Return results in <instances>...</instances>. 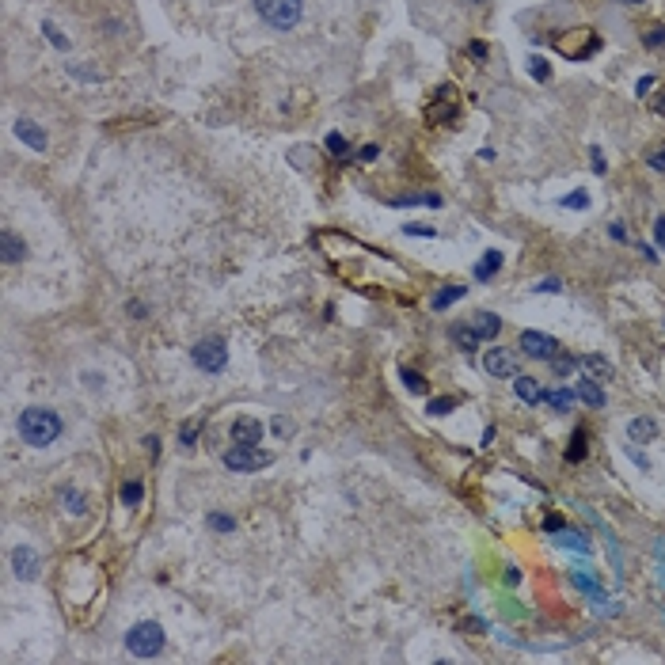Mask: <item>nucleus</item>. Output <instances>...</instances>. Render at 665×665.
<instances>
[{
  "label": "nucleus",
  "mask_w": 665,
  "mask_h": 665,
  "mask_svg": "<svg viewBox=\"0 0 665 665\" xmlns=\"http://www.w3.org/2000/svg\"><path fill=\"white\" fill-rule=\"evenodd\" d=\"M582 369L597 380V377H608V373H612V365H608L605 358H597V353H590V358H582Z\"/></svg>",
  "instance_id": "24"
},
{
  "label": "nucleus",
  "mask_w": 665,
  "mask_h": 665,
  "mask_svg": "<svg viewBox=\"0 0 665 665\" xmlns=\"http://www.w3.org/2000/svg\"><path fill=\"white\" fill-rule=\"evenodd\" d=\"M528 73H533L536 80H551V65L544 58H528Z\"/></svg>",
  "instance_id": "28"
},
{
  "label": "nucleus",
  "mask_w": 665,
  "mask_h": 665,
  "mask_svg": "<svg viewBox=\"0 0 665 665\" xmlns=\"http://www.w3.org/2000/svg\"><path fill=\"white\" fill-rule=\"evenodd\" d=\"M574 585H578V590H585V593H593V597H600V585L593 582V574H585V570H578V574H574Z\"/></svg>",
  "instance_id": "29"
},
{
  "label": "nucleus",
  "mask_w": 665,
  "mask_h": 665,
  "mask_svg": "<svg viewBox=\"0 0 665 665\" xmlns=\"http://www.w3.org/2000/svg\"><path fill=\"white\" fill-rule=\"evenodd\" d=\"M130 312L141 320V316H145V304H141V301H130Z\"/></svg>",
  "instance_id": "46"
},
{
  "label": "nucleus",
  "mask_w": 665,
  "mask_h": 665,
  "mask_svg": "<svg viewBox=\"0 0 665 665\" xmlns=\"http://www.w3.org/2000/svg\"><path fill=\"white\" fill-rule=\"evenodd\" d=\"M460 296H464V285H445V289H437V293H434L430 308H434V312H445V308H449L452 301H460Z\"/></svg>",
  "instance_id": "17"
},
{
  "label": "nucleus",
  "mask_w": 665,
  "mask_h": 665,
  "mask_svg": "<svg viewBox=\"0 0 665 665\" xmlns=\"http://www.w3.org/2000/svg\"><path fill=\"white\" fill-rule=\"evenodd\" d=\"M403 232H407V236H430V240L437 236L434 229H426V224H407V229H403Z\"/></svg>",
  "instance_id": "37"
},
{
  "label": "nucleus",
  "mask_w": 665,
  "mask_h": 665,
  "mask_svg": "<svg viewBox=\"0 0 665 665\" xmlns=\"http://www.w3.org/2000/svg\"><path fill=\"white\" fill-rule=\"evenodd\" d=\"M502 263H506V259H502V251H494V247H491V251H487L483 259L476 263V278H479V281H491L494 274L502 270Z\"/></svg>",
  "instance_id": "14"
},
{
  "label": "nucleus",
  "mask_w": 665,
  "mask_h": 665,
  "mask_svg": "<svg viewBox=\"0 0 665 665\" xmlns=\"http://www.w3.org/2000/svg\"><path fill=\"white\" fill-rule=\"evenodd\" d=\"M456 407V395H445V399H430V415H449Z\"/></svg>",
  "instance_id": "30"
},
{
  "label": "nucleus",
  "mask_w": 665,
  "mask_h": 665,
  "mask_svg": "<svg viewBox=\"0 0 665 665\" xmlns=\"http://www.w3.org/2000/svg\"><path fill=\"white\" fill-rule=\"evenodd\" d=\"M654 244L665 247V217H657V221H654Z\"/></svg>",
  "instance_id": "40"
},
{
  "label": "nucleus",
  "mask_w": 665,
  "mask_h": 665,
  "mask_svg": "<svg viewBox=\"0 0 665 665\" xmlns=\"http://www.w3.org/2000/svg\"><path fill=\"white\" fill-rule=\"evenodd\" d=\"M126 650H130L133 657H156L160 650H164V627H160L156 620L133 624L130 631H126Z\"/></svg>",
  "instance_id": "2"
},
{
  "label": "nucleus",
  "mask_w": 665,
  "mask_h": 665,
  "mask_svg": "<svg viewBox=\"0 0 665 665\" xmlns=\"http://www.w3.org/2000/svg\"><path fill=\"white\" fill-rule=\"evenodd\" d=\"M399 380H403V388H407V392L426 395V377H419L415 369H399Z\"/></svg>",
  "instance_id": "25"
},
{
  "label": "nucleus",
  "mask_w": 665,
  "mask_h": 665,
  "mask_svg": "<svg viewBox=\"0 0 665 665\" xmlns=\"http://www.w3.org/2000/svg\"><path fill=\"white\" fill-rule=\"evenodd\" d=\"M16 133H19V137H23L27 145L34 148V152H46V130H38V126H34V122H27V118H19V122H16Z\"/></svg>",
  "instance_id": "13"
},
{
  "label": "nucleus",
  "mask_w": 665,
  "mask_h": 665,
  "mask_svg": "<svg viewBox=\"0 0 665 665\" xmlns=\"http://www.w3.org/2000/svg\"><path fill=\"white\" fill-rule=\"evenodd\" d=\"M452 91H456V88H449V84H445V88H437V103H430V107H426V118H430V122H456V103H449V99H452Z\"/></svg>",
  "instance_id": "6"
},
{
  "label": "nucleus",
  "mask_w": 665,
  "mask_h": 665,
  "mask_svg": "<svg viewBox=\"0 0 665 665\" xmlns=\"http://www.w3.org/2000/svg\"><path fill=\"white\" fill-rule=\"evenodd\" d=\"M654 110H662V115H665V95H662V99H657V103H654Z\"/></svg>",
  "instance_id": "47"
},
{
  "label": "nucleus",
  "mask_w": 665,
  "mask_h": 665,
  "mask_svg": "<svg viewBox=\"0 0 665 665\" xmlns=\"http://www.w3.org/2000/svg\"><path fill=\"white\" fill-rule=\"evenodd\" d=\"M627 437H631V441H654V437H657V422L654 419H631V422H627Z\"/></svg>",
  "instance_id": "15"
},
{
  "label": "nucleus",
  "mask_w": 665,
  "mask_h": 665,
  "mask_svg": "<svg viewBox=\"0 0 665 665\" xmlns=\"http://www.w3.org/2000/svg\"><path fill=\"white\" fill-rule=\"evenodd\" d=\"M209 525H213L217 533H232V528H236V521H232L229 513H213V517H209Z\"/></svg>",
  "instance_id": "34"
},
{
  "label": "nucleus",
  "mask_w": 665,
  "mask_h": 665,
  "mask_svg": "<svg viewBox=\"0 0 665 665\" xmlns=\"http://www.w3.org/2000/svg\"><path fill=\"white\" fill-rule=\"evenodd\" d=\"M521 350H525L528 358H551V353L559 350V342L551 335H544V331H525V335H521Z\"/></svg>",
  "instance_id": "7"
},
{
  "label": "nucleus",
  "mask_w": 665,
  "mask_h": 665,
  "mask_svg": "<svg viewBox=\"0 0 665 665\" xmlns=\"http://www.w3.org/2000/svg\"><path fill=\"white\" fill-rule=\"evenodd\" d=\"M255 8L274 31H293L301 23V0H255Z\"/></svg>",
  "instance_id": "3"
},
{
  "label": "nucleus",
  "mask_w": 665,
  "mask_h": 665,
  "mask_svg": "<svg viewBox=\"0 0 665 665\" xmlns=\"http://www.w3.org/2000/svg\"><path fill=\"white\" fill-rule=\"evenodd\" d=\"M483 369L491 373V377H498V380L513 377V353L502 350V346H494V350L483 353Z\"/></svg>",
  "instance_id": "8"
},
{
  "label": "nucleus",
  "mask_w": 665,
  "mask_h": 665,
  "mask_svg": "<svg viewBox=\"0 0 665 665\" xmlns=\"http://www.w3.org/2000/svg\"><path fill=\"white\" fill-rule=\"evenodd\" d=\"M232 441H236V445H259V441H263V426H259L255 419L232 422Z\"/></svg>",
  "instance_id": "10"
},
{
  "label": "nucleus",
  "mask_w": 665,
  "mask_h": 665,
  "mask_svg": "<svg viewBox=\"0 0 665 665\" xmlns=\"http://www.w3.org/2000/svg\"><path fill=\"white\" fill-rule=\"evenodd\" d=\"M574 392H578V399H582L585 407H593V411H600V407H605V392H600V384L593 377H582L574 384Z\"/></svg>",
  "instance_id": "11"
},
{
  "label": "nucleus",
  "mask_w": 665,
  "mask_h": 665,
  "mask_svg": "<svg viewBox=\"0 0 665 665\" xmlns=\"http://www.w3.org/2000/svg\"><path fill=\"white\" fill-rule=\"evenodd\" d=\"M517 582H521V570H517V567H509V570H506V585H517Z\"/></svg>",
  "instance_id": "43"
},
{
  "label": "nucleus",
  "mask_w": 665,
  "mask_h": 665,
  "mask_svg": "<svg viewBox=\"0 0 665 665\" xmlns=\"http://www.w3.org/2000/svg\"><path fill=\"white\" fill-rule=\"evenodd\" d=\"M27 259V244L16 232H4V263H23Z\"/></svg>",
  "instance_id": "16"
},
{
  "label": "nucleus",
  "mask_w": 665,
  "mask_h": 665,
  "mask_svg": "<svg viewBox=\"0 0 665 665\" xmlns=\"http://www.w3.org/2000/svg\"><path fill=\"white\" fill-rule=\"evenodd\" d=\"M141 494H145V483H137V479H130V483L122 487V506L126 509H133L141 502Z\"/></svg>",
  "instance_id": "26"
},
{
  "label": "nucleus",
  "mask_w": 665,
  "mask_h": 665,
  "mask_svg": "<svg viewBox=\"0 0 665 665\" xmlns=\"http://www.w3.org/2000/svg\"><path fill=\"white\" fill-rule=\"evenodd\" d=\"M61 502H65L69 513H76V517H80V513H88V498H84L76 487H65V491H61Z\"/></svg>",
  "instance_id": "21"
},
{
  "label": "nucleus",
  "mask_w": 665,
  "mask_h": 665,
  "mask_svg": "<svg viewBox=\"0 0 665 665\" xmlns=\"http://www.w3.org/2000/svg\"><path fill=\"white\" fill-rule=\"evenodd\" d=\"M646 46L650 49L665 46V23H657V27H650V31H646Z\"/></svg>",
  "instance_id": "32"
},
{
  "label": "nucleus",
  "mask_w": 665,
  "mask_h": 665,
  "mask_svg": "<svg viewBox=\"0 0 665 665\" xmlns=\"http://www.w3.org/2000/svg\"><path fill=\"white\" fill-rule=\"evenodd\" d=\"M270 452L259 449V445H232L229 452H224V468L232 471H263L270 468Z\"/></svg>",
  "instance_id": "5"
},
{
  "label": "nucleus",
  "mask_w": 665,
  "mask_h": 665,
  "mask_svg": "<svg viewBox=\"0 0 665 665\" xmlns=\"http://www.w3.org/2000/svg\"><path fill=\"white\" fill-rule=\"evenodd\" d=\"M42 31H46V38L54 42V46H58V49H69V38H65V34H61L54 23H42Z\"/></svg>",
  "instance_id": "31"
},
{
  "label": "nucleus",
  "mask_w": 665,
  "mask_h": 665,
  "mask_svg": "<svg viewBox=\"0 0 665 665\" xmlns=\"http://www.w3.org/2000/svg\"><path fill=\"white\" fill-rule=\"evenodd\" d=\"M574 399H578L574 388H559V392H548V403L555 407V411H570V407H574Z\"/></svg>",
  "instance_id": "22"
},
{
  "label": "nucleus",
  "mask_w": 665,
  "mask_h": 665,
  "mask_svg": "<svg viewBox=\"0 0 665 665\" xmlns=\"http://www.w3.org/2000/svg\"><path fill=\"white\" fill-rule=\"evenodd\" d=\"M358 156H362L365 164H369V160H377V156H380V148H377V145H365L362 152H358Z\"/></svg>",
  "instance_id": "42"
},
{
  "label": "nucleus",
  "mask_w": 665,
  "mask_h": 665,
  "mask_svg": "<svg viewBox=\"0 0 665 665\" xmlns=\"http://www.w3.org/2000/svg\"><path fill=\"white\" fill-rule=\"evenodd\" d=\"M650 167H657V172H665V156H662V152H654V156H650Z\"/></svg>",
  "instance_id": "45"
},
{
  "label": "nucleus",
  "mask_w": 665,
  "mask_h": 665,
  "mask_svg": "<svg viewBox=\"0 0 665 665\" xmlns=\"http://www.w3.org/2000/svg\"><path fill=\"white\" fill-rule=\"evenodd\" d=\"M559 206H563V209H590V194H585V190L563 194V198H559Z\"/></svg>",
  "instance_id": "27"
},
{
  "label": "nucleus",
  "mask_w": 665,
  "mask_h": 665,
  "mask_svg": "<svg viewBox=\"0 0 665 665\" xmlns=\"http://www.w3.org/2000/svg\"><path fill=\"white\" fill-rule=\"evenodd\" d=\"M559 278H548V281H536V293H559Z\"/></svg>",
  "instance_id": "38"
},
{
  "label": "nucleus",
  "mask_w": 665,
  "mask_h": 665,
  "mask_svg": "<svg viewBox=\"0 0 665 665\" xmlns=\"http://www.w3.org/2000/svg\"><path fill=\"white\" fill-rule=\"evenodd\" d=\"M590 160H593V172L605 175V156H600V148H590Z\"/></svg>",
  "instance_id": "39"
},
{
  "label": "nucleus",
  "mask_w": 665,
  "mask_h": 665,
  "mask_svg": "<svg viewBox=\"0 0 665 665\" xmlns=\"http://www.w3.org/2000/svg\"><path fill=\"white\" fill-rule=\"evenodd\" d=\"M19 437L27 445H34V449H46L49 441L61 437V419L54 411H46V407H27L19 415Z\"/></svg>",
  "instance_id": "1"
},
{
  "label": "nucleus",
  "mask_w": 665,
  "mask_h": 665,
  "mask_svg": "<svg viewBox=\"0 0 665 665\" xmlns=\"http://www.w3.org/2000/svg\"><path fill=\"white\" fill-rule=\"evenodd\" d=\"M327 148H331V156H346V137L342 133H327Z\"/></svg>",
  "instance_id": "33"
},
{
  "label": "nucleus",
  "mask_w": 665,
  "mask_h": 665,
  "mask_svg": "<svg viewBox=\"0 0 665 665\" xmlns=\"http://www.w3.org/2000/svg\"><path fill=\"white\" fill-rule=\"evenodd\" d=\"M476 4H479V0H476Z\"/></svg>",
  "instance_id": "49"
},
{
  "label": "nucleus",
  "mask_w": 665,
  "mask_h": 665,
  "mask_svg": "<svg viewBox=\"0 0 665 665\" xmlns=\"http://www.w3.org/2000/svg\"><path fill=\"white\" fill-rule=\"evenodd\" d=\"M452 338H456V346H460V350H476V346H479V338H483V335H476V331H471L468 323H456V327H452Z\"/></svg>",
  "instance_id": "20"
},
{
  "label": "nucleus",
  "mask_w": 665,
  "mask_h": 665,
  "mask_svg": "<svg viewBox=\"0 0 665 665\" xmlns=\"http://www.w3.org/2000/svg\"><path fill=\"white\" fill-rule=\"evenodd\" d=\"M190 358H194V365L202 373H224V365H229V342L221 335H209L202 342H194Z\"/></svg>",
  "instance_id": "4"
},
{
  "label": "nucleus",
  "mask_w": 665,
  "mask_h": 665,
  "mask_svg": "<svg viewBox=\"0 0 665 665\" xmlns=\"http://www.w3.org/2000/svg\"><path fill=\"white\" fill-rule=\"evenodd\" d=\"M585 449H590V434H585V430H574V437H570V445H567V460L570 464L585 460Z\"/></svg>",
  "instance_id": "18"
},
{
  "label": "nucleus",
  "mask_w": 665,
  "mask_h": 665,
  "mask_svg": "<svg viewBox=\"0 0 665 665\" xmlns=\"http://www.w3.org/2000/svg\"><path fill=\"white\" fill-rule=\"evenodd\" d=\"M198 426H202V422H190V426H187V430H183V437H179V441H183V445H187V449H190V445H194V441H198Z\"/></svg>",
  "instance_id": "36"
},
{
  "label": "nucleus",
  "mask_w": 665,
  "mask_h": 665,
  "mask_svg": "<svg viewBox=\"0 0 665 665\" xmlns=\"http://www.w3.org/2000/svg\"><path fill=\"white\" fill-rule=\"evenodd\" d=\"M544 528H548V533H559V528H567V521L559 517V513H548V517H544Z\"/></svg>",
  "instance_id": "35"
},
{
  "label": "nucleus",
  "mask_w": 665,
  "mask_h": 665,
  "mask_svg": "<svg viewBox=\"0 0 665 665\" xmlns=\"http://www.w3.org/2000/svg\"><path fill=\"white\" fill-rule=\"evenodd\" d=\"M555 544H559V548H567V551H593L590 540H585L582 533H563V528L555 533Z\"/></svg>",
  "instance_id": "19"
},
{
  "label": "nucleus",
  "mask_w": 665,
  "mask_h": 665,
  "mask_svg": "<svg viewBox=\"0 0 665 665\" xmlns=\"http://www.w3.org/2000/svg\"><path fill=\"white\" fill-rule=\"evenodd\" d=\"M513 392H517L521 403H528V407H536V403L548 399V392H544V388L536 384L533 377H517V380H513Z\"/></svg>",
  "instance_id": "12"
},
{
  "label": "nucleus",
  "mask_w": 665,
  "mask_h": 665,
  "mask_svg": "<svg viewBox=\"0 0 665 665\" xmlns=\"http://www.w3.org/2000/svg\"><path fill=\"white\" fill-rule=\"evenodd\" d=\"M12 570H16V578H23V582H31V578H38V555H34V548H16L12 551Z\"/></svg>",
  "instance_id": "9"
},
{
  "label": "nucleus",
  "mask_w": 665,
  "mask_h": 665,
  "mask_svg": "<svg viewBox=\"0 0 665 665\" xmlns=\"http://www.w3.org/2000/svg\"><path fill=\"white\" fill-rule=\"evenodd\" d=\"M627 4H642V0H627Z\"/></svg>",
  "instance_id": "48"
},
{
  "label": "nucleus",
  "mask_w": 665,
  "mask_h": 665,
  "mask_svg": "<svg viewBox=\"0 0 665 665\" xmlns=\"http://www.w3.org/2000/svg\"><path fill=\"white\" fill-rule=\"evenodd\" d=\"M650 88H654V76H642V80H639V95H646Z\"/></svg>",
  "instance_id": "44"
},
{
  "label": "nucleus",
  "mask_w": 665,
  "mask_h": 665,
  "mask_svg": "<svg viewBox=\"0 0 665 665\" xmlns=\"http://www.w3.org/2000/svg\"><path fill=\"white\" fill-rule=\"evenodd\" d=\"M468 54H471V58H479V61H483V58H487V42H471V46H468Z\"/></svg>",
  "instance_id": "41"
},
{
  "label": "nucleus",
  "mask_w": 665,
  "mask_h": 665,
  "mask_svg": "<svg viewBox=\"0 0 665 665\" xmlns=\"http://www.w3.org/2000/svg\"><path fill=\"white\" fill-rule=\"evenodd\" d=\"M498 327H502V320H498V316H494V312H479V320H476V331H479V335H483V338H494V335H498Z\"/></svg>",
  "instance_id": "23"
}]
</instances>
